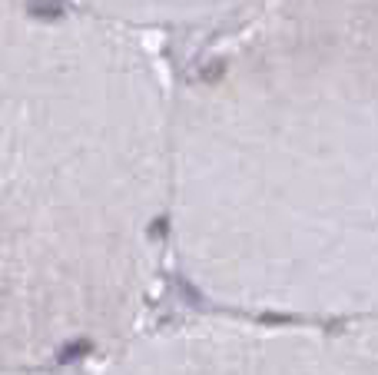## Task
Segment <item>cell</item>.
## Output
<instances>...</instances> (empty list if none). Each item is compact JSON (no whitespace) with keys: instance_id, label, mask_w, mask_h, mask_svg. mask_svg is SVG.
<instances>
[{"instance_id":"obj_1","label":"cell","mask_w":378,"mask_h":375,"mask_svg":"<svg viewBox=\"0 0 378 375\" xmlns=\"http://www.w3.org/2000/svg\"><path fill=\"white\" fill-rule=\"evenodd\" d=\"M352 11V66L292 136L266 276L295 302L378 316V0Z\"/></svg>"}]
</instances>
